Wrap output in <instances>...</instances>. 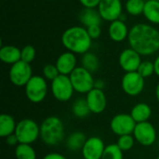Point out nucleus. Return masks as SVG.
Instances as JSON below:
<instances>
[{
  "label": "nucleus",
  "instance_id": "34",
  "mask_svg": "<svg viewBox=\"0 0 159 159\" xmlns=\"http://www.w3.org/2000/svg\"><path fill=\"white\" fill-rule=\"evenodd\" d=\"M79 2L85 7V8H95L99 6L101 0H79Z\"/></svg>",
  "mask_w": 159,
  "mask_h": 159
},
{
  "label": "nucleus",
  "instance_id": "14",
  "mask_svg": "<svg viewBox=\"0 0 159 159\" xmlns=\"http://www.w3.org/2000/svg\"><path fill=\"white\" fill-rule=\"evenodd\" d=\"M142 55L133 48H126L119 55V65L126 72H137L142 63Z\"/></svg>",
  "mask_w": 159,
  "mask_h": 159
},
{
  "label": "nucleus",
  "instance_id": "16",
  "mask_svg": "<svg viewBox=\"0 0 159 159\" xmlns=\"http://www.w3.org/2000/svg\"><path fill=\"white\" fill-rule=\"evenodd\" d=\"M76 57L75 54L71 51H66L61 54L56 61V67L59 70L60 75H70L76 66Z\"/></svg>",
  "mask_w": 159,
  "mask_h": 159
},
{
  "label": "nucleus",
  "instance_id": "38",
  "mask_svg": "<svg viewBox=\"0 0 159 159\" xmlns=\"http://www.w3.org/2000/svg\"><path fill=\"white\" fill-rule=\"evenodd\" d=\"M154 64H155V74L159 77V55L155 60Z\"/></svg>",
  "mask_w": 159,
  "mask_h": 159
},
{
  "label": "nucleus",
  "instance_id": "12",
  "mask_svg": "<svg viewBox=\"0 0 159 159\" xmlns=\"http://www.w3.org/2000/svg\"><path fill=\"white\" fill-rule=\"evenodd\" d=\"M98 11L103 20L112 22L122 16V3L120 0H101Z\"/></svg>",
  "mask_w": 159,
  "mask_h": 159
},
{
  "label": "nucleus",
  "instance_id": "13",
  "mask_svg": "<svg viewBox=\"0 0 159 159\" xmlns=\"http://www.w3.org/2000/svg\"><path fill=\"white\" fill-rule=\"evenodd\" d=\"M106 145L103 140L97 136H91L87 139L81 153L84 159H102Z\"/></svg>",
  "mask_w": 159,
  "mask_h": 159
},
{
  "label": "nucleus",
  "instance_id": "3",
  "mask_svg": "<svg viewBox=\"0 0 159 159\" xmlns=\"http://www.w3.org/2000/svg\"><path fill=\"white\" fill-rule=\"evenodd\" d=\"M65 137V128L62 120L55 116H48L40 124V139L48 146L60 144Z\"/></svg>",
  "mask_w": 159,
  "mask_h": 159
},
{
  "label": "nucleus",
  "instance_id": "4",
  "mask_svg": "<svg viewBox=\"0 0 159 159\" xmlns=\"http://www.w3.org/2000/svg\"><path fill=\"white\" fill-rule=\"evenodd\" d=\"M20 143L32 144L40 138V125L31 118H24L17 123L15 133Z\"/></svg>",
  "mask_w": 159,
  "mask_h": 159
},
{
  "label": "nucleus",
  "instance_id": "27",
  "mask_svg": "<svg viewBox=\"0 0 159 159\" xmlns=\"http://www.w3.org/2000/svg\"><path fill=\"white\" fill-rule=\"evenodd\" d=\"M102 159H124V152L116 143H111L106 145Z\"/></svg>",
  "mask_w": 159,
  "mask_h": 159
},
{
  "label": "nucleus",
  "instance_id": "1",
  "mask_svg": "<svg viewBox=\"0 0 159 159\" xmlns=\"http://www.w3.org/2000/svg\"><path fill=\"white\" fill-rule=\"evenodd\" d=\"M128 40L131 48L142 56H149L159 50V31L146 23L134 25L129 33Z\"/></svg>",
  "mask_w": 159,
  "mask_h": 159
},
{
  "label": "nucleus",
  "instance_id": "33",
  "mask_svg": "<svg viewBox=\"0 0 159 159\" xmlns=\"http://www.w3.org/2000/svg\"><path fill=\"white\" fill-rule=\"evenodd\" d=\"M87 30H88V33H89V36L91 37V39L99 38L100 35H101V33H102V30H101L100 25H92V26H89V27L87 28Z\"/></svg>",
  "mask_w": 159,
  "mask_h": 159
},
{
  "label": "nucleus",
  "instance_id": "21",
  "mask_svg": "<svg viewBox=\"0 0 159 159\" xmlns=\"http://www.w3.org/2000/svg\"><path fill=\"white\" fill-rule=\"evenodd\" d=\"M17 123L11 115L2 114L0 116V136L7 138L15 133Z\"/></svg>",
  "mask_w": 159,
  "mask_h": 159
},
{
  "label": "nucleus",
  "instance_id": "22",
  "mask_svg": "<svg viewBox=\"0 0 159 159\" xmlns=\"http://www.w3.org/2000/svg\"><path fill=\"white\" fill-rule=\"evenodd\" d=\"M80 20L81 22L88 28L92 25H100L102 21V16L99 11L95 8H85L80 13Z\"/></svg>",
  "mask_w": 159,
  "mask_h": 159
},
{
  "label": "nucleus",
  "instance_id": "15",
  "mask_svg": "<svg viewBox=\"0 0 159 159\" xmlns=\"http://www.w3.org/2000/svg\"><path fill=\"white\" fill-rule=\"evenodd\" d=\"M86 101L92 114L99 115L104 112L107 106V98L103 90L93 89L86 94Z\"/></svg>",
  "mask_w": 159,
  "mask_h": 159
},
{
  "label": "nucleus",
  "instance_id": "6",
  "mask_svg": "<svg viewBox=\"0 0 159 159\" xmlns=\"http://www.w3.org/2000/svg\"><path fill=\"white\" fill-rule=\"evenodd\" d=\"M75 92L79 94H88L94 89L95 79L92 73L82 66H77L69 75Z\"/></svg>",
  "mask_w": 159,
  "mask_h": 159
},
{
  "label": "nucleus",
  "instance_id": "19",
  "mask_svg": "<svg viewBox=\"0 0 159 159\" xmlns=\"http://www.w3.org/2000/svg\"><path fill=\"white\" fill-rule=\"evenodd\" d=\"M130 116L136 123L149 121L152 116V108L146 102H139L131 108Z\"/></svg>",
  "mask_w": 159,
  "mask_h": 159
},
{
  "label": "nucleus",
  "instance_id": "36",
  "mask_svg": "<svg viewBox=\"0 0 159 159\" xmlns=\"http://www.w3.org/2000/svg\"><path fill=\"white\" fill-rule=\"evenodd\" d=\"M42 159H67V157L60 153H48Z\"/></svg>",
  "mask_w": 159,
  "mask_h": 159
},
{
  "label": "nucleus",
  "instance_id": "28",
  "mask_svg": "<svg viewBox=\"0 0 159 159\" xmlns=\"http://www.w3.org/2000/svg\"><path fill=\"white\" fill-rule=\"evenodd\" d=\"M144 6V0H128L126 3V9L129 14L133 16H139L143 13Z\"/></svg>",
  "mask_w": 159,
  "mask_h": 159
},
{
  "label": "nucleus",
  "instance_id": "29",
  "mask_svg": "<svg viewBox=\"0 0 159 159\" xmlns=\"http://www.w3.org/2000/svg\"><path fill=\"white\" fill-rule=\"evenodd\" d=\"M135 142L136 141H135L133 134H128V135L119 136L117 139L116 144L118 145V147L123 152H127V151H129L130 149L133 148Z\"/></svg>",
  "mask_w": 159,
  "mask_h": 159
},
{
  "label": "nucleus",
  "instance_id": "8",
  "mask_svg": "<svg viewBox=\"0 0 159 159\" xmlns=\"http://www.w3.org/2000/svg\"><path fill=\"white\" fill-rule=\"evenodd\" d=\"M10 82L16 87H25L33 77V70L30 63L20 61L11 65L8 73Z\"/></svg>",
  "mask_w": 159,
  "mask_h": 159
},
{
  "label": "nucleus",
  "instance_id": "30",
  "mask_svg": "<svg viewBox=\"0 0 159 159\" xmlns=\"http://www.w3.org/2000/svg\"><path fill=\"white\" fill-rule=\"evenodd\" d=\"M143 78H147L155 74V64L150 61H142L139 69L137 71Z\"/></svg>",
  "mask_w": 159,
  "mask_h": 159
},
{
  "label": "nucleus",
  "instance_id": "39",
  "mask_svg": "<svg viewBox=\"0 0 159 159\" xmlns=\"http://www.w3.org/2000/svg\"><path fill=\"white\" fill-rule=\"evenodd\" d=\"M156 97H157V100L159 102V83L157 85V88H156Z\"/></svg>",
  "mask_w": 159,
  "mask_h": 159
},
{
  "label": "nucleus",
  "instance_id": "41",
  "mask_svg": "<svg viewBox=\"0 0 159 159\" xmlns=\"http://www.w3.org/2000/svg\"><path fill=\"white\" fill-rule=\"evenodd\" d=\"M50 1H54V0H50Z\"/></svg>",
  "mask_w": 159,
  "mask_h": 159
},
{
  "label": "nucleus",
  "instance_id": "32",
  "mask_svg": "<svg viewBox=\"0 0 159 159\" xmlns=\"http://www.w3.org/2000/svg\"><path fill=\"white\" fill-rule=\"evenodd\" d=\"M35 54H36L35 48L31 45H27V46L23 47L22 49H21L20 61H25L27 63H31L34 60Z\"/></svg>",
  "mask_w": 159,
  "mask_h": 159
},
{
  "label": "nucleus",
  "instance_id": "17",
  "mask_svg": "<svg viewBox=\"0 0 159 159\" xmlns=\"http://www.w3.org/2000/svg\"><path fill=\"white\" fill-rule=\"evenodd\" d=\"M110 38L115 42H122L129 36V29L124 20H116L110 23L108 29Z\"/></svg>",
  "mask_w": 159,
  "mask_h": 159
},
{
  "label": "nucleus",
  "instance_id": "42",
  "mask_svg": "<svg viewBox=\"0 0 159 159\" xmlns=\"http://www.w3.org/2000/svg\"><path fill=\"white\" fill-rule=\"evenodd\" d=\"M156 1H159V0H156Z\"/></svg>",
  "mask_w": 159,
  "mask_h": 159
},
{
  "label": "nucleus",
  "instance_id": "5",
  "mask_svg": "<svg viewBox=\"0 0 159 159\" xmlns=\"http://www.w3.org/2000/svg\"><path fill=\"white\" fill-rule=\"evenodd\" d=\"M27 100L33 103H40L48 96V86L47 79L43 75H33L24 87Z\"/></svg>",
  "mask_w": 159,
  "mask_h": 159
},
{
  "label": "nucleus",
  "instance_id": "23",
  "mask_svg": "<svg viewBox=\"0 0 159 159\" xmlns=\"http://www.w3.org/2000/svg\"><path fill=\"white\" fill-rule=\"evenodd\" d=\"M144 17L152 23L159 24V1L147 0L143 9Z\"/></svg>",
  "mask_w": 159,
  "mask_h": 159
},
{
  "label": "nucleus",
  "instance_id": "24",
  "mask_svg": "<svg viewBox=\"0 0 159 159\" xmlns=\"http://www.w3.org/2000/svg\"><path fill=\"white\" fill-rule=\"evenodd\" d=\"M72 113L77 118H85L91 113L86 98H77L72 105Z\"/></svg>",
  "mask_w": 159,
  "mask_h": 159
},
{
  "label": "nucleus",
  "instance_id": "40",
  "mask_svg": "<svg viewBox=\"0 0 159 159\" xmlns=\"http://www.w3.org/2000/svg\"><path fill=\"white\" fill-rule=\"evenodd\" d=\"M157 159H159V155H158V157H157Z\"/></svg>",
  "mask_w": 159,
  "mask_h": 159
},
{
  "label": "nucleus",
  "instance_id": "20",
  "mask_svg": "<svg viewBox=\"0 0 159 159\" xmlns=\"http://www.w3.org/2000/svg\"><path fill=\"white\" fill-rule=\"evenodd\" d=\"M87 139V136L82 131H74L66 138L65 144L68 150L72 152H77L82 150Z\"/></svg>",
  "mask_w": 159,
  "mask_h": 159
},
{
  "label": "nucleus",
  "instance_id": "18",
  "mask_svg": "<svg viewBox=\"0 0 159 159\" xmlns=\"http://www.w3.org/2000/svg\"><path fill=\"white\" fill-rule=\"evenodd\" d=\"M21 49L12 45L3 46L0 48V60L7 64H14L20 61Z\"/></svg>",
  "mask_w": 159,
  "mask_h": 159
},
{
  "label": "nucleus",
  "instance_id": "31",
  "mask_svg": "<svg viewBox=\"0 0 159 159\" xmlns=\"http://www.w3.org/2000/svg\"><path fill=\"white\" fill-rule=\"evenodd\" d=\"M43 76L49 81H53L55 78H57L60 75L59 70L56 67L55 64H47L42 69Z\"/></svg>",
  "mask_w": 159,
  "mask_h": 159
},
{
  "label": "nucleus",
  "instance_id": "25",
  "mask_svg": "<svg viewBox=\"0 0 159 159\" xmlns=\"http://www.w3.org/2000/svg\"><path fill=\"white\" fill-rule=\"evenodd\" d=\"M16 159H36L37 155L32 144L19 143L15 147Z\"/></svg>",
  "mask_w": 159,
  "mask_h": 159
},
{
  "label": "nucleus",
  "instance_id": "9",
  "mask_svg": "<svg viewBox=\"0 0 159 159\" xmlns=\"http://www.w3.org/2000/svg\"><path fill=\"white\" fill-rule=\"evenodd\" d=\"M144 79L145 78H143L138 72L126 73L121 81L123 91L130 97H136L140 95L144 89Z\"/></svg>",
  "mask_w": 159,
  "mask_h": 159
},
{
  "label": "nucleus",
  "instance_id": "35",
  "mask_svg": "<svg viewBox=\"0 0 159 159\" xmlns=\"http://www.w3.org/2000/svg\"><path fill=\"white\" fill-rule=\"evenodd\" d=\"M5 139H6L7 144L9 145V146H15V147H16V146L20 143L19 141H18V138L16 137L15 134L9 135L8 137H7V138H5Z\"/></svg>",
  "mask_w": 159,
  "mask_h": 159
},
{
  "label": "nucleus",
  "instance_id": "2",
  "mask_svg": "<svg viewBox=\"0 0 159 159\" xmlns=\"http://www.w3.org/2000/svg\"><path fill=\"white\" fill-rule=\"evenodd\" d=\"M91 37L88 30L81 26H73L66 29L61 35L64 48L75 54H85L91 47Z\"/></svg>",
  "mask_w": 159,
  "mask_h": 159
},
{
  "label": "nucleus",
  "instance_id": "11",
  "mask_svg": "<svg viewBox=\"0 0 159 159\" xmlns=\"http://www.w3.org/2000/svg\"><path fill=\"white\" fill-rule=\"evenodd\" d=\"M135 141L141 145L148 147L152 146L157 141V129L152 123L149 121L137 123L133 131Z\"/></svg>",
  "mask_w": 159,
  "mask_h": 159
},
{
  "label": "nucleus",
  "instance_id": "37",
  "mask_svg": "<svg viewBox=\"0 0 159 159\" xmlns=\"http://www.w3.org/2000/svg\"><path fill=\"white\" fill-rule=\"evenodd\" d=\"M104 87H105V83H104L103 80H102V79H97V80H95V83H94V88H95V89L103 90Z\"/></svg>",
  "mask_w": 159,
  "mask_h": 159
},
{
  "label": "nucleus",
  "instance_id": "26",
  "mask_svg": "<svg viewBox=\"0 0 159 159\" xmlns=\"http://www.w3.org/2000/svg\"><path fill=\"white\" fill-rule=\"evenodd\" d=\"M81 64L82 67H84L85 69H87L88 71L93 74L98 71L100 62L98 57L94 53L87 52L83 54V57L81 59Z\"/></svg>",
  "mask_w": 159,
  "mask_h": 159
},
{
  "label": "nucleus",
  "instance_id": "7",
  "mask_svg": "<svg viewBox=\"0 0 159 159\" xmlns=\"http://www.w3.org/2000/svg\"><path fill=\"white\" fill-rule=\"evenodd\" d=\"M50 90L55 100L61 102H66L70 101L75 92L69 75H60L57 78L51 81Z\"/></svg>",
  "mask_w": 159,
  "mask_h": 159
},
{
  "label": "nucleus",
  "instance_id": "10",
  "mask_svg": "<svg viewBox=\"0 0 159 159\" xmlns=\"http://www.w3.org/2000/svg\"><path fill=\"white\" fill-rule=\"evenodd\" d=\"M137 123L132 118L130 114H117L110 122V129L114 134L119 136L133 134Z\"/></svg>",
  "mask_w": 159,
  "mask_h": 159
}]
</instances>
